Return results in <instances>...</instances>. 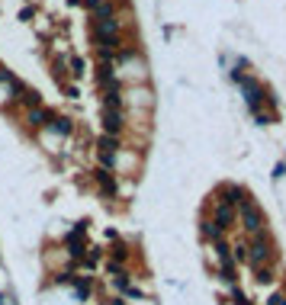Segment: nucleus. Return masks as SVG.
<instances>
[{
    "label": "nucleus",
    "instance_id": "f257e3e1",
    "mask_svg": "<svg viewBox=\"0 0 286 305\" xmlns=\"http://www.w3.org/2000/svg\"><path fill=\"white\" fill-rule=\"evenodd\" d=\"M232 80L238 84V87H241V93H244V103H248V109H251V113H260V106H264V87H260V80H254V77H248L244 71H232Z\"/></svg>",
    "mask_w": 286,
    "mask_h": 305
},
{
    "label": "nucleus",
    "instance_id": "f03ea898",
    "mask_svg": "<svg viewBox=\"0 0 286 305\" xmlns=\"http://www.w3.org/2000/svg\"><path fill=\"white\" fill-rule=\"evenodd\" d=\"M235 215H241V228L248 235H260L264 231V212H260V206L244 193V199L235 206Z\"/></svg>",
    "mask_w": 286,
    "mask_h": 305
},
{
    "label": "nucleus",
    "instance_id": "7ed1b4c3",
    "mask_svg": "<svg viewBox=\"0 0 286 305\" xmlns=\"http://www.w3.org/2000/svg\"><path fill=\"white\" fill-rule=\"evenodd\" d=\"M119 154H122V138L100 135L97 138V161L106 170H119Z\"/></svg>",
    "mask_w": 286,
    "mask_h": 305
},
{
    "label": "nucleus",
    "instance_id": "20e7f679",
    "mask_svg": "<svg viewBox=\"0 0 286 305\" xmlns=\"http://www.w3.org/2000/svg\"><path fill=\"white\" fill-rule=\"evenodd\" d=\"M270 260H273V241L267 238V231L251 235V241H248V263H251V267H264Z\"/></svg>",
    "mask_w": 286,
    "mask_h": 305
},
{
    "label": "nucleus",
    "instance_id": "39448f33",
    "mask_svg": "<svg viewBox=\"0 0 286 305\" xmlns=\"http://www.w3.org/2000/svg\"><path fill=\"white\" fill-rule=\"evenodd\" d=\"M122 129H126V113H122V109H110V106H103V135L122 138Z\"/></svg>",
    "mask_w": 286,
    "mask_h": 305
},
{
    "label": "nucleus",
    "instance_id": "423d86ee",
    "mask_svg": "<svg viewBox=\"0 0 286 305\" xmlns=\"http://www.w3.org/2000/svg\"><path fill=\"white\" fill-rule=\"evenodd\" d=\"M93 183H97L100 196H116V193H119V174H116V170L97 167V170H93Z\"/></svg>",
    "mask_w": 286,
    "mask_h": 305
},
{
    "label": "nucleus",
    "instance_id": "0eeeda50",
    "mask_svg": "<svg viewBox=\"0 0 286 305\" xmlns=\"http://www.w3.org/2000/svg\"><path fill=\"white\" fill-rule=\"evenodd\" d=\"M113 35H122V19L119 16H106V19H93V42L113 39Z\"/></svg>",
    "mask_w": 286,
    "mask_h": 305
},
{
    "label": "nucleus",
    "instance_id": "6e6552de",
    "mask_svg": "<svg viewBox=\"0 0 286 305\" xmlns=\"http://www.w3.org/2000/svg\"><path fill=\"white\" fill-rule=\"evenodd\" d=\"M52 119H55L52 109L35 106V109H29V113H26V126H29L32 132H42V129H49V126H52Z\"/></svg>",
    "mask_w": 286,
    "mask_h": 305
},
{
    "label": "nucleus",
    "instance_id": "1a4fd4ad",
    "mask_svg": "<svg viewBox=\"0 0 286 305\" xmlns=\"http://www.w3.org/2000/svg\"><path fill=\"white\" fill-rule=\"evenodd\" d=\"M241 199H244V190L238 187V183H222V187H219V193H216V202H222V206H232V209H235V206L241 202Z\"/></svg>",
    "mask_w": 286,
    "mask_h": 305
},
{
    "label": "nucleus",
    "instance_id": "9d476101",
    "mask_svg": "<svg viewBox=\"0 0 286 305\" xmlns=\"http://www.w3.org/2000/svg\"><path fill=\"white\" fill-rule=\"evenodd\" d=\"M212 222H216L222 231H229V228H235L238 215H235V209H232V206H222V202H216V206H212Z\"/></svg>",
    "mask_w": 286,
    "mask_h": 305
},
{
    "label": "nucleus",
    "instance_id": "9b49d317",
    "mask_svg": "<svg viewBox=\"0 0 286 305\" xmlns=\"http://www.w3.org/2000/svg\"><path fill=\"white\" fill-rule=\"evenodd\" d=\"M71 289H74L77 302H90V296H93V279H90V276H74V279H71Z\"/></svg>",
    "mask_w": 286,
    "mask_h": 305
},
{
    "label": "nucleus",
    "instance_id": "f8f14e48",
    "mask_svg": "<svg viewBox=\"0 0 286 305\" xmlns=\"http://www.w3.org/2000/svg\"><path fill=\"white\" fill-rule=\"evenodd\" d=\"M87 10L93 13V19L116 16V4H113V0H87Z\"/></svg>",
    "mask_w": 286,
    "mask_h": 305
},
{
    "label": "nucleus",
    "instance_id": "ddd939ff",
    "mask_svg": "<svg viewBox=\"0 0 286 305\" xmlns=\"http://www.w3.org/2000/svg\"><path fill=\"white\" fill-rule=\"evenodd\" d=\"M199 231H202V238H206V241H212V244L225 238V231H222L216 222H212L209 215H202V218H199Z\"/></svg>",
    "mask_w": 286,
    "mask_h": 305
},
{
    "label": "nucleus",
    "instance_id": "4468645a",
    "mask_svg": "<svg viewBox=\"0 0 286 305\" xmlns=\"http://www.w3.org/2000/svg\"><path fill=\"white\" fill-rule=\"evenodd\" d=\"M49 132H52V135H62V138H68L71 132H74V122H71V119H65V116H55V119H52V126H49Z\"/></svg>",
    "mask_w": 286,
    "mask_h": 305
},
{
    "label": "nucleus",
    "instance_id": "2eb2a0df",
    "mask_svg": "<svg viewBox=\"0 0 286 305\" xmlns=\"http://www.w3.org/2000/svg\"><path fill=\"white\" fill-rule=\"evenodd\" d=\"M68 74H71V77H74V80H80V77H84V74H87V61H84V58H80V55H74V58H68Z\"/></svg>",
    "mask_w": 286,
    "mask_h": 305
},
{
    "label": "nucleus",
    "instance_id": "dca6fc26",
    "mask_svg": "<svg viewBox=\"0 0 286 305\" xmlns=\"http://www.w3.org/2000/svg\"><path fill=\"white\" fill-rule=\"evenodd\" d=\"M110 260H116V263H126L129 260V244L126 241H116L113 248H110Z\"/></svg>",
    "mask_w": 286,
    "mask_h": 305
},
{
    "label": "nucleus",
    "instance_id": "f3484780",
    "mask_svg": "<svg viewBox=\"0 0 286 305\" xmlns=\"http://www.w3.org/2000/svg\"><path fill=\"white\" fill-rule=\"evenodd\" d=\"M232 260L235 263H248V244L244 241H235L232 244Z\"/></svg>",
    "mask_w": 286,
    "mask_h": 305
},
{
    "label": "nucleus",
    "instance_id": "a211bd4d",
    "mask_svg": "<svg viewBox=\"0 0 286 305\" xmlns=\"http://www.w3.org/2000/svg\"><path fill=\"white\" fill-rule=\"evenodd\" d=\"M254 279H257L260 286H264V283H273V267H270V263H264V267H254Z\"/></svg>",
    "mask_w": 286,
    "mask_h": 305
},
{
    "label": "nucleus",
    "instance_id": "6ab92c4d",
    "mask_svg": "<svg viewBox=\"0 0 286 305\" xmlns=\"http://www.w3.org/2000/svg\"><path fill=\"white\" fill-rule=\"evenodd\" d=\"M19 103L26 106V109H35V106H42V96L35 93V90H29V87H26V93L19 96Z\"/></svg>",
    "mask_w": 286,
    "mask_h": 305
},
{
    "label": "nucleus",
    "instance_id": "aec40b11",
    "mask_svg": "<svg viewBox=\"0 0 286 305\" xmlns=\"http://www.w3.org/2000/svg\"><path fill=\"white\" fill-rule=\"evenodd\" d=\"M100 257H103V251H100V248H87V254H84V263H80V267H84V270H90L93 263H100Z\"/></svg>",
    "mask_w": 286,
    "mask_h": 305
},
{
    "label": "nucleus",
    "instance_id": "412c9836",
    "mask_svg": "<svg viewBox=\"0 0 286 305\" xmlns=\"http://www.w3.org/2000/svg\"><path fill=\"white\" fill-rule=\"evenodd\" d=\"M122 273H126V267H122V263L106 260V276H113V279H116V276H122Z\"/></svg>",
    "mask_w": 286,
    "mask_h": 305
},
{
    "label": "nucleus",
    "instance_id": "4be33fe9",
    "mask_svg": "<svg viewBox=\"0 0 286 305\" xmlns=\"http://www.w3.org/2000/svg\"><path fill=\"white\" fill-rule=\"evenodd\" d=\"M232 302H235V305H251V299H248L238 286H232Z\"/></svg>",
    "mask_w": 286,
    "mask_h": 305
},
{
    "label": "nucleus",
    "instance_id": "5701e85b",
    "mask_svg": "<svg viewBox=\"0 0 286 305\" xmlns=\"http://www.w3.org/2000/svg\"><path fill=\"white\" fill-rule=\"evenodd\" d=\"M254 122H257V126H270V122H273V113H254Z\"/></svg>",
    "mask_w": 286,
    "mask_h": 305
},
{
    "label": "nucleus",
    "instance_id": "b1692460",
    "mask_svg": "<svg viewBox=\"0 0 286 305\" xmlns=\"http://www.w3.org/2000/svg\"><path fill=\"white\" fill-rule=\"evenodd\" d=\"M267 305H286V296L283 292H273V296L267 299Z\"/></svg>",
    "mask_w": 286,
    "mask_h": 305
},
{
    "label": "nucleus",
    "instance_id": "393cba45",
    "mask_svg": "<svg viewBox=\"0 0 286 305\" xmlns=\"http://www.w3.org/2000/svg\"><path fill=\"white\" fill-rule=\"evenodd\" d=\"M62 87H65V93L71 96V100H77V84H62Z\"/></svg>",
    "mask_w": 286,
    "mask_h": 305
},
{
    "label": "nucleus",
    "instance_id": "a878e982",
    "mask_svg": "<svg viewBox=\"0 0 286 305\" xmlns=\"http://www.w3.org/2000/svg\"><path fill=\"white\" fill-rule=\"evenodd\" d=\"M126 296H129V299H145V292L135 289V286H129V289H126Z\"/></svg>",
    "mask_w": 286,
    "mask_h": 305
},
{
    "label": "nucleus",
    "instance_id": "bb28decb",
    "mask_svg": "<svg viewBox=\"0 0 286 305\" xmlns=\"http://www.w3.org/2000/svg\"><path fill=\"white\" fill-rule=\"evenodd\" d=\"M273 177H277V180H280V177H286V164H277V170H273Z\"/></svg>",
    "mask_w": 286,
    "mask_h": 305
},
{
    "label": "nucleus",
    "instance_id": "cd10ccee",
    "mask_svg": "<svg viewBox=\"0 0 286 305\" xmlns=\"http://www.w3.org/2000/svg\"><path fill=\"white\" fill-rule=\"evenodd\" d=\"M0 305H13V299H10V296H4V292H0Z\"/></svg>",
    "mask_w": 286,
    "mask_h": 305
},
{
    "label": "nucleus",
    "instance_id": "c85d7f7f",
    "mask_svg": "<svg viewBox=\"0 0 286 305\" xmlns=\"http://www.w3.org/2000/svg\"><path fill=\"white\" fill-rule=\"evenodd\" d=\"M113 305H126V299H113Z\"/></svg>",
    "mask_w": 286,
    "mask_h": 305
}]
</instances>
